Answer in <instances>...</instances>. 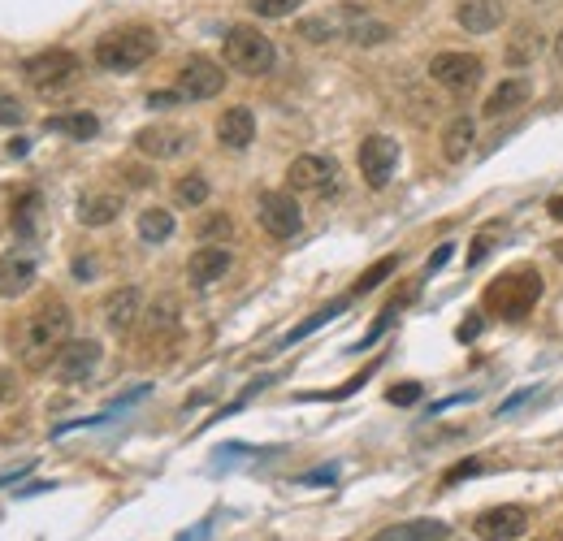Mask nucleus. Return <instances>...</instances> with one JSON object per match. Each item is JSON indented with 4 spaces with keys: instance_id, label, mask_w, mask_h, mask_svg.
Here are the masks:
<instances>
[{
    "instance_id": "obj_1",
    "label": "nucleus",
    "mask_w": 563,
    "mask_h": 541,
    "mask_svg": "<svg viewBox=\"0 0 563 541\" xmlns=\"http://www.w3.org/2000/svg\"><path fill=\"white\" fill-rule=\"evenodd\" d=\"M70 325L74 316L61 299H44L35 312H26V321L18 329V355L26 368H48L61 355V347L70 342Z\"/></svg>"
},
{
    "instance_id": "obj_2",
    "label": "nucleus",
    "mask_w": 563,
    "mask_h": 541,
    "mask_svg": "<svg viewBox=\"0 0 563 541\" xmlns=\"http://www.w3.org/2000/svg\"><path fill=\"white\" fill-rule=\"evenodd\" d=\"M538 299H542V273L538 269H512V273L494 277V282L486 286L481 308L494 312L499 321H525Z\"/></svg>"
},
{
    "instance_id": "obj_3",
    "label": "nucleus",
    "mask_w": 563,
    "mask_h": 541,
    "mask_svg": "<svg viewBox=\"0 0 563 541\" xmlns=\"http://www.w3.org/2000/svg\"><path fill=\"white\" fill-rule=\"evenodd\" d=\"M156 52V31L152 26H117V31L96 39V65L109 74H130Z\"/></svg>"
},
{
    "instance_id": "obj_4",
    "label": "nucleus",
    "mask_w": 563,
    "mask_h": 541,
    "mask_svg": "<svg viewBox=\"0 0 563 541\" xmlns=\"http://www.w3.org/2000/svg\"><path fill=\"white\" fill-rule=\"evenodd\" d=\"M221 57H226L230 70H239L247 78H260V74L273 70L278 48H273V39L265 31H256V26H230L226 44H221Z\"/></svg>"
},
{
    "instance_id": "obj_5",
    "label": "nucleus",
    "mask_w": 563,
    "mask_h": 541,
    "mask_svg": "<svg viewBox=\"0 0 563 541\" xmlns=\"http://www.w3.org/2000/svg\"><path fill=\"white\" fill-rule=\"evenodd\" d=\"M78 57L65 48H48V52H35V57L22 61V78L26 87L39 91V96H61V91H70L78 83Z\"/></svg>"
},
{
    "instance_id": "obj_6",
    "label": "nucleus",
    "mask_w": 563,
    "mask_h": 541,
    "mask_svg": "<svg viewBox=\"0 0 563 541\" xmlns=\"http://www.w3.org/2000/svg\"><path fill=\"white\" fill-rule=\"evenodd\" d=\"M429 78H434L438 87H447L451 96H468V91H477L481 78H486V61H481L477 52H438V57L429 61Z\"/></svg>"
},
{
    "instance_id": "obj_7",
    "label": "nucleus",
    "mask_w": 563,
    "mask_h": 541,
    "mask_svg": "<svg viewBox=\"0 0 563 541\" xmlns=\"http://www.w3.org/2000/svg\"><path fill=\"white\" fill-rule=\"evenodd\" d=\"M256 221L273 239H295L299 226H304V208H299L291 191H265L256 200Z\"/></svg>"
},
{
    "instance_id": "obj_8",
    "label": "nucleus",
    "mask_w": 563,
    "mask_h": 541,
    "mask_svg": "<svg viewBox=\"0 0 563 541\" xmlns=\"http://www.w3.org/2000/svg\"><path fill=\"white\" fill-rule=\"evenodd\" d=\"M356 161H360L364 182H369L373 191H382V187H390V178H395V169H399V143L390 135H369L360 143Z\"/></svg>"
},
{
    "instance_id": "obj_9",
    "label": "nucleus",
    "mask_w": 563,
    "mask_h": 541,
    "mask_svg": "<svg viewBox=\"0 0 563 541\" xmlns=\"http://www.w3.org/2000/svg\"><path fill=\"white\" fill-rule=\"evenodd\" d=\"M178 91H182V100H213L226 91V70L208 57H191L178 70Z\"/></svg>"
},
{
    "instance_id": "obj_10",
    "label": "nucleus",
    "mask_w": 563,
    "mask_h": 541,
    "mask_svg": "<svg viewBox=\"0 0 563 541\" xmlns=\"http://www.w3.org/2000/svg\"><path fill=\"white\" fill-rule=\"evenodd\" d=\"M334 178H338V165L330 156H317V152L295 156L291 169H286V182H291V191H299V195H325L334 187Z\"/></svg>"
},
{
    "instance_id": "obj_11",
    "label": "nucleus",
    "mask_w": 563,
    "mask_h": 541,
    "mask_svg": "<svg viewBox=\"0 0 563 541\" xmlns=\"http://www.w3.org/2000/svg\"><path fill=\"white\" fill-rule=\"evenodd\" d=\"M473 533L481 541H520L529 533V511L516 507V503H503V507H490L473 520Z\"/></svg>"
},
{
    "instance_id": "obj_12",
    "label": "nucleus",
    "mask_w": 563,
    "mask_h": 541,
    "mask_svg": "<svg viewBox=\"0 0 563 541\" xmlns=\"http://www.w3.org/2000/svg\"><path fill=\"white\" fill-rule=\"evenodd\" d=\"M100 355H104V347L96 338H74V342H65L61 355L52 360V373H57L65 386H78V381H87L91 373H96Z\"/></svg>"
},
{
    "instance_id": "obj_13",
    "label": "nucleus",
    "mask_w": 563,
    "mask_h": 541,
    "mask_svg": "<svg viewBox=\"0 0 563 541\" xmlns=\"http://www.w3.org/2000/svg\"><path fill=\"white\" fill-rule=\"evenodd\" d=\"M187 143H191V135L187 130H178V126H143V130H135V148L143 156H152V161H174V156L187 152Z\"/></svg>"
},
{
    "instance_id": "obj_14",
    "label": "nucleus",
    "mask_w": 563,
    "mask_h": 541,
    "mask_svg": "<svg viewBox=\"0 0 563 541\" xmlns=\"http://www.w3.org/2000/svg\"><path fill=\"white\" fill-rule=\"evenodd\" d=\"M252 139H256V113L247 109V104H234V109H226L217 117V143L221 148L243 152V148H252Z\"/></svg>"
},
{
    "instance_id": "obj_15",
    "label": "nucleus",
    "mask_w": 563,
    "mask_h": 541,
    "mask_svg": "<svg viewBox=\"0 0 563 541\" xmlns=\"http://www.w3.org/2000/svg\"><path fill=\"white\" fill-rule=\"evenodd\" d=\"M35 260L26 256V252H5L0 256V299H22L26 290L35 286Z\"/></svg>"
},
{
    "instance_id": "obj_16",
    "label": "nucleus",
    "mask_w": 563,
    "mask_h": 541,
    "mask_svg": "<svg viewBox=\"0 0 563 541\" xmlns=\"http://www.w3.org/2000/svg\"><path fill=\"white\" fill-rule=\"evenodd\" d=\"M503 18H507L503 0H460V9H455V22H460L468 35H490V31H499Z\"/></svg>"
},
{
    "instance_id": "obj_17",
    "label": "nucleus",
    "mask_w": 563,
    "mask_h": 541,
    "mask_svg": "<svg viewBox=\"0 0 563 541\" xmlns=\"http://www.w3.org/2000/svg\"><path fill=\"white\" fill-rule=\"evenodd\" d=\"M529 100H533V83H529V78H503V83L486 96V117H490V122H503L507 113H520Z\"/></svg>"
},
{
    "instance_id": "obj_18",
    "label": "nucleus",
    "mask_w": 563,
    "mask_h": 541,
    "mask_svg": "<svg viewBox=\"0 0 563 541\" xmlns=\"http://www.w3.org/2000/svg\"><path fill=\"white\" fill-rule=\"evenodd\" d=\"M139 316H143V295L135 286H122L104 299V325H109L113 334H130Z\"/></svg>"
},
{
    "instance_id": "obj_19",
    "label": "nucleus",
    "mask_w": 563,
    "mask_h": 541,
    "mask_svg": "<svg viewBox=\"0 0 563 541\" xmlns=\"http://www.w3.org/2000/svg\"><path fill=\"white\" fill-rule=\"evenodd\" d=\"M230 273V252L226 247H217V243H208V247H200L191 260H187V277H191V286H217L221 277Z\"/></svg>"
},
{
    "instance_id": "obj_20",
    "label": "nucleus",
    "mask_w": 563,
    "mask_h": 541,
    "mask_svg": "<svg viewBox=\"0 0 563 541\" xmlns=\"http://www.w3.org/2000/svg\"><path fill=\"white\" fill-rule=\"evenodd\" d=\"M343 9H347V39H351V44L377 48V44H386V39L395 35V26L382 22V18H373L369 9H360V5H343Z\"/></svg>"
},
{
    "instance_id": "obj_21",
    "label": "nucleus",
    "mask_w": 563,
    "mask_h": 541,
    "mask_svg": "<svg viewBox=\"0 0 563 541\" xmlns=\"http://www.w3.org/2000/svg\"><path fill=\"white\" fill-rule=\"evenodd\" d=\"M117 217H122V195H113V191H87L83 200H78V221L91 230L113 226Z\"/></svg>"
},
{
    "instance_id": "obj_22",
    "label": "nucleus",
    "mask_w": 563,
    "mask_h": 541,
    "mask_svg": "<svg viewBox=\"0 0 563 541\" xmlns=\"http://www.w3.org/2000/svg\"><path fill=\"white\" fill-rule=\"evenodd\" d=\"M174 334H178V299L161 295L152 308H143V342L152 347L156 338H174Z\"/></svg>"
},
{
    "instance_id": "obj_23",
    "label": "nucleus",
    "mask_w": 563,
    "mask_h": 541,
    "mask_svg": "<svg viewBox=\"0 0 563 541\" xmlns=\"http://www.w3.org/2000/svg\"><path fill=\"white\" fill-rule=\"evenodd\" d=\"M473 143H477V122H473V117H468V113L451 117L447 130H442V156H447L451 165H460V161H468Z\"/></svg>"
},
{
    "instance_id": "obj_24",
    "label": "nucleus",
    "mask_w": 563,
    "mask_h": 541,
    "mask_svg": "<svg viewBox=\"0 0 563 541\" xmlns=\"http://www.w3.org/2000/svg\"><path fill=\"white\" fill-rule=\"evenodd\" d=\"M451 529L442 520H408V524H395V529H382L373 541H447Z\"/></svg>"
},
{
    "instance_id": "obj_25",
    "label": "nucleus",
    "mask_w": 563,
    "mask_h": 541,
    "mask_svg": "<svg viewBox=\"0 0 563 541\" xmlns=\"http://www.w3.org/2000/svg\"><path fill=\"white\" fill-rule=\"evenodd\" d=\"M39 191H22L18 200H13V208H9V226H13V234L18 239H35V221H39Z\"/></svg>"
},
{
    "instance_id": "obj_26",
    "label": "nucleus",
    "mask_w": 563,
    "mask_h": 541,
    "mask_svg": "<svg viewBox=\"0 0 563 541\" xmlns=\"http://www.w3.org/2000/svg\"><path fill=\"white\" fill-rule=\"evenodd\" d=\"M44 126L61 130V135H70V139H83V143L100 135V117L96 113H61V117H48Z\"/></svg>"
},
{
    "instance_id": "obj_27",
    "label": "nucleus",
    "mask_w": 563,
    "mask_h": 541,
    "mask_svg": "<svg viewBox=\"0 0 563 541\" xmlns=\"http://www.w3.org/2000/svg\"><path fill=\"white\" fill-rule=\"evenodd\" d=\"M538 52H542V35L533 31V26H520V31H516L512 39H507V52H503V57H507V65L525 70V65H529L533 57H538Z\"/></svg>"
},
{
    "instance_id": "obj_28",
    "label": "nucleus",
    "mask_w": 563,
    "mask_h": 541,
    "mask_svg": "<svg viewBox=\"0 0 563 541\" xmlns=\"http://www.w3.org/2000/svg\"><path fill=\"white\" fill-rule=\"evenodd\" d=\"M169 234H174V213L169 208H143L139 213V239L143 243H165Z\"/></svg>"
},
{
    "instance_id": "obj_29",
    "label": "nucleus",
    "mask_w": 563,
    "mask_h": 541,
    "mask_svg": "<svg viewBox=\"0 0 563 541\" xmlns=\"http://www.w3.org/2000/svg\"><path fill=\"white\" fill-rule=\"evenodd\" d=\"M299 35L308 39V44H330V39L343 35V22H338V9L330 13H312V18L299 22Z\"/></svg>"
},
{
    "instance_id": "obj_30",
    "label": "nucleus",
    "mask_w": 563,
    "mask_h": 541,
    "mask_svg": "<svg viewBox=\"0 0 563 541\" xmlns=\"http://www.w3.org/2000/svg\"><path fill=\"white\" fill-rule=\"evenodd\" d=\"M174 200L182 208H204L208 204V178L204 174H182L174 182Z\"/></svg>"
},
{
    "instance_id": "obj_31",
    "label": "nucleus",
    "mask_w": 563,
    "mask_h": 541,
    "mask_svg": "<svg viewBox=\"0 0 563 541\" xmlns=\"http://www.w3.org/2000/svg\"><path fill=\"white\" fill-rule=\"evenodd\" d=\"M395 269H399V256H382L373 269H364V273H360V282L351 286V295H369V290H377V286H382V282H386V277L395 273Z\"/></svg>"
},
{
    "instance_id": "obj_32",
    "label": "nucleus",
    "mask_w": 563,
    "mask_h": 541,
    "mask_svg": "<svg viewBox=\"0 0 563 541\" xmlns=\"http://www.w3.org/2000/svg\"><path fill=\"white\" fill-rule=\"evenodd\" d=\"M343 308H347V299H338V303H325V308H321L317 316H308V321H304V325H299V329H291V334H286V338H282V347H295V342H299V338H308V334H312V329H321L325 321H334V316H338V312H343Z\"/></svg>"
},
{
    "instance_id": "obj_33",
    "label": "nucleus",
    "mask_w": 563,
    "mask_h": 541,
    "mask_svg": "<svg viewBox=\"0 0 563 541\" xmlns=\"http://www.w3.org/2000/svg\"><path fill=\"white\" fill-rule=\"evenodd\" d=\"M299 5H304V0H247V9H252L256 18H291Z\"/></svg>"
},
{
    "instance_id": "obj_34",
    "label": "nucleus",
    "mask_w": 563,
    "mask_h": 541,
    "mask_svg": "<svg viewBox=\"0 0 563 541\" xmlns=\"http://www.w3.org/2000/svg\"><path fill=\"white\" fill-rule=\"evenodd\" d=\"M230 230H234V226H230V217H226V213H213V217H208L204 226H200V239H204V243H213V239H226Z\"/></svg>"
},
{
    "instance_id": "obj_35",
    "label": "nucleus",
    "mask_w": 563,
    "mask_h": 541,
    "mask_svg": "<svg viewBox=\"0 0 563 541\" xmlns=\"http://www.w3.org/2000/svg\"><path fill=\"white\" fill-rule=\"evenodd\" d=\"M18 122H22V104L0 87V126H18Z\"/></svg>"
},
{
    "instance_id": "obj_36",
    "label": "nucleus",
    "mask_w": 563,
    "mask_h": 541,
    "mask_svg": "<svg viewBox=\"0 0 563 541\" xmlns=\"http://www.w3.org/2000/svg\"><path fill=\"white\" fill-rule=\"evenodd\" d=\"M481 472V459H460V464H455L447 477H442V485H455V481H464V477H477Z\"/></svg>"
},
{
    "instance_id": "obj_37",
    "label": "nucleus",
    "mask_w": 563,
    "mask_h": 541,
    "mask_svg": "<svg viewBox=\"0 0 563 541\" xmlns=\"http://www.w3.org/2000/svg\"><path fill=\"white\" fill-rule=\"evenodd\" d=\"M386 399H390V403H399V407H408V403L421 399V386H416V381H408V386H390Z\"/></svg>"
},
{
    "instance_id": "obj_38",
    "label": "nucleus",
    "mask_w": 563,
    "mask_h": 541,
    "mask_svg": "<svg viewBox=\"0 0 563 541\" xmlns=\"http://www.w3.org/2000/svg\"><path fill=\"white\" fill-rule=\"evenodd\" d=\"M330 481H338V468H334V464H330V468L308 472V477H299V485H330Z\"/></svg>"
},
{
    "instance_id": "obj_39",
    "label": "nucleus",
    "mask_w": 563,
    "mask_h": 541,
    "mask_svg": "<svg viewBox=\"0 0 563 541\" xmlns=\"http://www.w3.org/2000/svg\"><path fill=\"white\" fill-rule=\"evenodd\" d=\"M18 399V381H13L9 368H0V403H13Z\"/></svg>"
},
{
    "instance_id": "obj_40",
    "label": "nucleus",
    "mask_w": 563,
    "mask_h": 541,
    "mask_svg": "<svg viewBox=\"0 0 563 541\" xmlns=\"http://www.w3.org/2000/svg\"><path fill=\"white\" fill-rule=\"evenodd\" d=\"M178 96H182V91H152V96H148V109H174Z\"/></svg>"
},
{
    "instance_id": "obj_41",
    "label": "nucleus",
    "mask_w": 563,
    "mask_h": 541,
    "mask_svg": "<svg viewBox=\"0 0 563 541\" xmlns=\"http://www.w3.org/2000/svg\"><path fill=\"white\" fill-rule=\"evenodd\" d=\"M490 247H494L490 239H477V247H468V269H477V265H481V260H486V256H490Z\"/></svg>"
},
{
    "instance_id": "obj_42",
    "label": "nucleus",
    "mask_w": 563,
    "mask_h": 541,
    "mask_svg": "<svg viewBox=\"0 0 563 541\" xmlns=\"http://www.w3.org/2000/svg\"><path fill=\"white\" fill-rule=\"evenodd\" d=\"M481 325H486V321H481V316H468V321H464L460 329H455V338H460V342H468V338H477V334H481Z\"/></svg>"
},
{
    "instance_id": "obj_43",
    "label": "nucleus",
    "mask_w": 563,
    "mask_h": 541,
    "mask_svg": "<svg viewBox=\"0 0 563 541\" xmlns=\"http://www.w3.org/2000/svg\"><path fill=\"white\" fill-rule=\"evenodd\" d=\"M451 252H455V247H451V243H442V247H438V252H434V256H429V273H438L442 265H447V260H451Z\"/></svg>"
},
{
    "instance_id": "obj_44",
    "label": "nucleus",
    "mask_w": 563,
    "mask_h": 541,
    "mask_svg": "<svg viewBox=\"0 0 563 541\" xmlns=\"http://www.w3.org/2000/svg\"><path fill=\"white\" fill-rule=\"evenodd\" d=\"M529 394H533V390H520V394H512V399H507V403L499 407V416H512V412H516V407H520V403H525V399H529Z\"/></svg>"
},
{
    "instance_id": "obj_45",
    "label": "nucleus",
    "mask_w": 563,
    "mask_h": 541,
    "mask_svg": "<svg viewBox=\"0 0 563 541\" xmlns=\"http://www.w3.org/2000/svg\"><path fill=\"white\" fill-rule=\"evenodd\" d=\"M74 273H78V282H91V273H96V265H91V260H74Z\"/></svg>"
},
{
    "instance_id": "obj_46",
    "label": "nucleus",
    "mask_w": 563,
    "mask_h": 541,
    "mask_svg": "<svg viewBox=\"0 0 563 541\" xmlns=\"http://www.w3.org/2000/svg\"><path fill=\"white\" fill-rule=\"evenodd\" d=\"M208 533H213V524H200V529H195V533H187V537H182V541H208Z\"/></svg>"
},
{
    "instance_id": "obj_47",
    "label": "nucleus",
    "mask_w": 563,
    "mask_h": 541,
    "mask_svg": "<svg viewBox=\"0 0 563 541\" xmlns=\"http://www.w3.org/2000/svg\"><path fill=\"white\" fill-rule=\"evenodd\" d=\"M551 217L563 221V195H555V200H551Z\"/></svg>"
},
{
    "instance_id": "obj_48",
    "label": "nucleus",
    "mask_w": 563,
    "mask_h": 541,
    "mask_svg": "<svg viewBox=\"0 0 563 541\" xmlns=\"http://www.w3.org/2000/svg\"><path fill=\"white\" fill-rule=\"evenodd\" d=\"M555 61H559V65H563V31H559V35H555Z\"/></svg>"
},
{
    "instance_id": "obj_49",
    "label": "nucleus",
    "mask_w": 563,
    "mask_h": 541,
    "mask_svg": "<svg viewBox=\"0 0 563 541\" xmlns=\"http://www.w3.org/2000/svg\"><path fill=\"white\" fill-rule=\"evenodd\" d=\"M538 541H563V529H551V533H542Z\"/></svg>"
},
{
    "instance_id": "obj_50",
    "label": "nucleus",
    "mask_w": 563,
    "mask_h": 541,
    "mask_svg": "<svg viewBox=\"0 0 563 541\" xmlns=\"http://www.w3.org/2000/svg\"><path fill=\"white\" fill-rule=\"evenodd\" d=\"M551 252H555V260L563 265V239H555V247H551Z\"/></svg>"
}]
</instances>
